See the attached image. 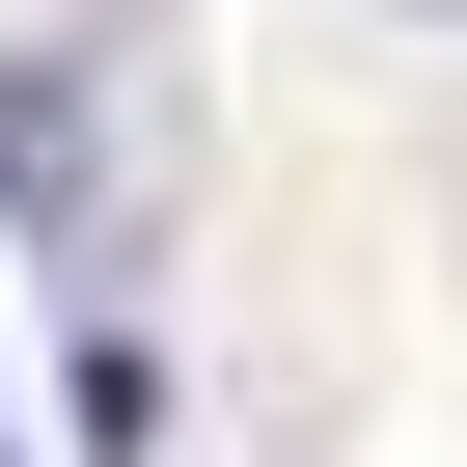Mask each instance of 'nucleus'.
Segmentation results:
<instances>
[{
    "instance_id": "f257e3e1",
    "label": "nucleus",
    "mask_w": 467,
    "mask_h": 467,
    "mask_svg": "<svg viewBox=\"0 0 467 467\" xmlns=\"http://www.w3.org/2000/svg\"><path fill=\"white\" fill-rule=\"evenodd\" d=\"M165 165H192V83H165L138 28L0 56V248H28V275H138V248H165Z\"/></svg>"
}]
</instances>
